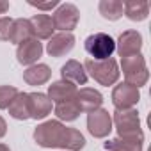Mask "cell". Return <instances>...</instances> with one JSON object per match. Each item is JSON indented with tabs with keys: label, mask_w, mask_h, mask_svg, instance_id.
<instances>
[{
	"label": "cell",
	"mask_w": 151,
	"mask_h": 151,
	"mask_svg": "<svg viewBox=\"0 0 151 151\" xmlns=\"http://www.w3.org/2000/svg\"><path fill=\"white\" fill-rule=\"evenodd\" d=\"M34 140L39 147H60L64 151H80L86 147V137L57 119L45 121L36 126Z\"/></svg>",
	"instance_id": "cell-1"
},
{
	"label": "cell",
	"mask_w": 151,
	"mask_h": 151,
	"mask_svg": "<svg viewBox=\"0 0 151 151\" xmlns=\"http://www.w3.org/2000/svg\"><path fill=\"white\" fill-rule=\"evenodd\" d=\"M84 69H86V73L91 75V78H94L100 86H105V87L114 86L119 78V66L112 57L105 59V60L87 59L84 62Z\"/></svg>",
	"instance_id": "cell-3"
},
{
	"label": "cell",
	"mask_w": 151,
	"mask_h": 151,
	"mask_svg": "<svg viewBox=\"0 0 151 151\" xmlns=\"http://www.w3.org/2000/svg\"><path fill=\"white\" fill-rule=\"evenodd\" d=\"M32 37V30H30V22L27 18H18L13 22V29H11V36H9V43L20 45L27 39Z\"/></svg>",
	"instance_id": "cell-21"
},
{
	"label": "cell",
	"mask_w": 151,
	"mask_h": 151,
	"mask_svg": "<svg viewBox=\"0 0 151 151\" xmlns=\"http://www.w3.org/2000/svg\"><path fill=\"white\" fill-rule=\"evenodd\" d=\"M41 55H43V43L34 37L20 43L16 48V60L22 66H34Z\"/></svg>",
	"instance_id": "cell-9"
},
{
	"label": "cell",
	"mask_w": 151,
	"mask_h": 151,
	"mask_svg": "<svg viewBox=\"0 0 151 151\" xmlns=\"http://www.w3.org/2000/svg\"><path fill=\"white\" fill-rule=\"evenodd\" d=\"M29 6L41 9V11H52L55 7H59V0H50V2H34V0H29Z\"/></svg>",
	"instance_id": "cell-26"
},
{
	"label": "cell",
	"mask_w": 151,
	"mask_h": 151,
	"mask_svg": "<svg viewBox=\"0 0 151 151\" xmlns=\"http://www.w3.org/2000/svg\"><path fill=\"white\" fill-rule=\"evenodd\" d=\"M78 20H80V11L75 4H59V7L52 16L55 30L60 32H71L73 29H77Z\"/></svg>",
	"instance_id": "cell-6"
},
{
	"label": "cell",
	"mask_w": 151,
	"mask_h": 151,
	"mask_svg": "<svg viewBox=\"0 0 151 151\" xmlns=\"http://www.w3.org/2000/svg\"><path fill=\"white\" fill-rule=\"evenodd\" d=\"M87 130L94 139H105L112 132V116L105 109H96L87 114Z\"/></svg>",
	"instance_id": "cell-7"
},
{
	"label": "cell",
	"mask_w": 151,
	"mask_h": 151,
	"mask_svg": "<svg viewBox=\"0 0 151 151\" xmlns=\"http://www.w3.org/2000/svg\"><path fill=\"white\" fill-rule=\"evenodd\" d=\"M30 30H32V37L41 41V39H50L53 36V22L52 16L48 14H34L30 20Z\"/></svg>",
	"instance_id": "cell-16"
},
{
	"label": "cell",
	"mask_w": 151,
	"mask_h": 151,
	"mask_svg": "<svg viewBox=\"0 0 151 151\" xmlns=\"http://www.w3.org/2000/svg\"><path fill=\"white\" fill-rule=\"evenodd\" d=\"M75 101H77L80 112H93L96 109H101L103 103V94L93 87H82L80 91H77V96H75Z\"/></svg>",
	"instance_id": "cell-12"
},
{
	"label": "cell",
	"mask_w": 151,
	"mask_h": 151,
	"mask_svg": "<svg viewBox=\"0 0 151 151\" xmlns=\"http://www.w3.org/2000/svg\"><path fill=\"white\" fill-rule=\"evenodd\" d=\"M112 124L116 126L119 139H142L144 133L140 130V119L139 112L135 109H124V110H114Z\"/></svg>",
	"instance_id": "cell-2"
},
{
	"label": "cell",
	"mask_w": 151,
	"mask_h": 151,
	"mask_svg": "<svg viewBox=\"0 0 151 151\" xmlns=\"http://www.w3.org/2000/svg\"><path fill=\"white\" fill-rule=\"evenodd\" d=\"M98 11L105 20L116 22L123 16V2L121 0H100Z\"/></svg>",
	"instance_id": "cell-22"
},
{
	"label": "cell",
	"mask_w": 151,
	"mask_h": 151,
	"mask_svg": "<svg viewBox=\"0 0 151 151\" xmlns=\"http://www.w3.org/2000/svg\"><path fill=\"white\" fill-rule=\"evenodd\" d=\"M123 13L132 22H144L149 14V4L146 0H130L123 4Z\"/></svg>",
	"instance_id": "cell-18"
},
{
	"label": "cell",
	"mask_w": 151,
	"mask_h": 151,
	"mask_svg": "<svg viewBox=\"0 0 151 151\" xmlns=\"http://www.w3.org/2000/svg\"><path fill=\"white\" fill-rule=\"evenodd\" d=\"M6 133H7V123H6L4 117H0V139H2Z\"/></svg>",
	"instance_id": "cell-27"
},
{
	"label": "cell",
	"mask_w": 151,
	"mask_h": 151,
	"mask_svg": "<svg viewBox=\"0 0 151 151\" xmlns=\"http://www.w3.org/2000/svg\"><path fill=\"white\" fill-rule=\"evenodd\" d=\"M18 93L20 91L14 86H0V109H7L18 96Z\"/></svg>",
	"instance_id": "cell-24"
},
{
	"label": "cell",
	"mask_w": 151,
	"mask_h": 151,
	"mask_svg": "<svg viewBox=\"0 0 151 151\" xmlns=\"http://www.w3.org/2000/svg\"><path fill=\"white\" fill-rule=\"evenodd\" d=\"M80 114L82 112H80V109H78V105H77V101H75V100L62 101V103H57L55 105V116H57L59 121L69 123V121H75Z\"/></svg>",
	"instance_id": "cell-23"
},
{
	"label": "cell",
	"mask_w": 151,
	"mask_h": 151,
	"mask_svg": "<svg viewBox=\"0 0 151 151\" xmlns=\"http://www.w3.org/2000/svg\"><path fill=\"white\" fill-rule=\"evenodd\" d=\"M0 151H11V149H9V146H6V144H0Z\"/></svg>",
	"instance_id": "cell-29"
},
{
	"label": "cell",
	"mask_w": 151,
	"mask_h": 151,
	"mask_svg": "<svg viewBox=\"0 0 151 151\" xmlns=\"http://www.w3.org/2000/svg\"><path fill=\"white\" fill-rule=\"evenodd\" d=\"M140 100V91L135 86H130L126 82H121L114 87L112 91V103L116 110H124V109H133Z\"/></svg>",
	"instance_id": "cell-8"
},
{
	"label": "cell",
	"mask_w": 151,
	"mask_h": 151,
	"mask_svg": "<svg viewBox=\"0 0 151 151\" xmlns=\"http://www.w3.org/2000/svg\"><path fill=\"white\" fill-rule=\"evenodd\" d=\"M140 48H142V36L140 32L137 30H124L121 32V36L117 37V43H116V50L117 53L123 57H130V55H137L140 53Z\"/></svg>",
	"instance_id": "cell-10"
},
{
	"label": "cell",
	"mask_w": 151,
	"mask_h": 151,
	"mask_svg": "<svg viewBox=\"0 0 151 151\" xmlns=\"http://www.w3.org/2000/svg\"><path fill=\"white\" fill-rule=\"evenodd\" d=\"M13 18H7V16H2L0 18V41H9V36H11V29H13Z\"/></svg>",
	"instance_id": "cell-25"
},
{
	"label": "cell",
	"mask_w": 151,
	"mask_h": 151,
	"mask_svg": "<svg viewBox=\"0 0 151 151\" xmlns=\"http://www.w3.org/2000/svg\"><path fill=\"white\" fill-rule=\"evenodd\" d=\"M77 86H73L66 80H59V82H53L52 86H48V98L52 103H62V101H69V100H75L77 96Z\"/></svg>",
	"instance_id": "cell-13"
},
{
	"label": "cell",
	"mask_w": 151,
	"mask_h": 151,
	"mask_svg": "<svg viewBox=\"0 0 151 151\" xmlns=\"http://www.w3.org/2000/svg\"><path fill=\"white\" fill-rule=\"evenodd\" d=\"M84 48L93 60H105L116 52V41L105 32H94L84 41Z\"/></svg>",
	"instance_id": "cell-5"
},
{
	"label": "cell",
	"mask_w": 151,
	"mask_h": 151,
	"mask_svg": "<svg viewBox=\"0 0 151 151\" xmlns=\"http://www.w3.org/2000/svg\"><path fill=\"white\" fill-rule=\"evenodd\" d=\"M9 2H6V0H0V14H6L9 11Z\"/></svg>",
	"instance_id": "cell-28"
},
{
	"label": "cell",
	"mask_w": 151,
	"mask_h": 151,
	"mask_svg": "<svg viewBox=\"0 0 151 151\" xmlns=\"http://www.w3.org/2000/svg\"><path fill=\"white\" fill-rule=\"evenodd\" d=\"M60 77L62 80L73 84V86H86L87 82V73L84 69V64H80L78 60H68L62 68H60Z\"/></svg>",
	"instance_id": "cell-15"
},
{
	"label": "cell",
	"mask_w": 151,
	"mask_h": 151,
	"mask_svg": "<svg viewBox=\"0 0 151 151\" xmlns=\"http://www.w3.org/2000/svg\"><path fill=\"white\" fill-rule=\"evenodd\" d=\"M142 139H110L103 144L105 151H142Z\"/></svg>",
	"instance_id": "cell-20"
},
{
	"label": "cell",
	"mask_w": 151,
	"mask_h": 151,
	"mask_svg": "<svg viewBox=\"0 0 151 151\" xmlns=\"http://www.w3.org/2000/svg\"><path fill=\"white\" fill-rule=\"evenodd\" d=\"M29 114L30 119H45L52 114V101L43 93H29Z\"/></svg>",
	"instance_id": "cell-14"
},
{
	"label": "cell",
	"mask_w": 151,
	"mask_h": 151,
	"mask_svg": "<svg viewBox=\"0 0 151 151\" xmlns=\"http://www.w3.org/2000/svg\"><path fill=\"white\" fill-rule=\"evenodd\" d=\"M121 69L124 75V82L130 86H135L137 89L146 86L149 80V71L146 66V59L137 53V55H130V57H123L121 59Z\"/></svg>",
	"instance_id": "cell-4"
},
{
	"label": "cell",
	"mask_w": 151,
	"mask_h": 151,
	"mask_svg": "<svg viewBox=\"0 0 151 151\" xmlns=\"http://www.w3.org/2000/svg\"><path fill=\"white\" fill-rule=\"evenodd\" d=\"M7 110H9V116L13 119H16V121L30 119V114H29V93H18V96L7 107Z\"/></svg>",
	"instance_id": "cell-19"
},
{
	"label": "cell",
	"mask_w": 151,
	"mask_h": 151,
	"mask_svg": "<svg viewBox=\"0 0 151 151\" xmlns=\"http://www.w3.org/2000/svg\"><path fill=\"white\" fill-rule=\"evenodd\" d=\"M50 77H52V69L46 64H34L23 71V80L29 86H43L50 80Z\"/></svg>",
	"instance_id": "cell-17"
},
{
	"label": "cell",
	"mask_w": 151,
	"mask_h": 151,
	"mask_svg": "<svg viewBox=\"0 0 151 151\" xmlns=\"http://www.w3.org/2000/svg\"><path fill=\"white\" fill-rule=\"evenodd\" d=\"M75 48V36L71 32H59L48 39L46 52L50 57H64Z\"/></svg>",
	"instance_id": "cell-11"
}]
</instances>
